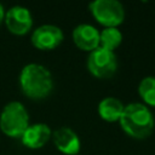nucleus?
Here are the masks:
<instances>
[{"instance_id":"1","label":"nucleus","mask_w":155,"mask_h":155,"mask_svg":"<svg viewBox=\"0 0 155 155\" xmlns=\"http://www.w3.org/2000/svg\"><path fill=\"white\" fill-rule=\"evenodd\" d=\"M19 85L25 96L33 99H41L52 91L53 80L46 67L39 63H29L21 71Z\"/></svg>"},{"instance_id":"2","label":"nucleus","mask_w":155,"mask_h":155,"mask_svg":"<svg viewBox=\"0 0 155 155\" xmlns=\"http://www.w3.org/2000/svg\"><path fill=\"white\" fill-rule=\"evenodd\" d=\"M121 128L133 138H145L154 128V117L148 107L142 103L125 105L119 119Z\"/></svg>"},{"instance_id":"3","label":"nucleus","mask_w":155,"mask_h":155,"mask_svg":"<svg viewBox=\"0 0 155 155\" xmlns=\"http://www.w3.org/2000/svg\"><path fill=\"white\" fill-rule=\"evenodd\" d=\"M29 126V115L21 102L13 101L7 103L0 114V127L8 137H22Z\"/></svg>"},{"instance_id":"4","label":"nucleus","mask_w":155,"mask_h":155,"mask_svg":"<svg viewBox=\"0 0 155 155\" xmlns=\"http://www.w3.org/2000/svg\"><path fill=\"white\" fill-rule=\"evenodd\" d=\"M88 7L93 17L105 27H116L124 22L125 10L117 0H94Z\"/></svg>"},{"instance_id":"5","label":"nucleus","mask_w":155,"mask_h":155,"mask_svg":"<svg viewBox=\"0 0 155 155\" xmlns=\"http://www.w3.org/2000/svg\"><path fill=\"white\" fill-rule=\"evenodd\" d=\"M87 68L92 75L101 79H107L114 75L117 68V59L114 51L97 47L90 52L87 58Z\"/></svg>"},{"instance_id":"6","label":"nucleus","mask_w":155,"mask_h":155,"mask_svg":"<svg viewBox=\"0 0 155 155\" xmlns=\"http://www.w3.org/2000/svg\"><path fill=\"white\" fill-rule=\"evenodd\" d=\"M63 31L53 24L38 27L31 34V44L39 50H53L63 41Z\"/></svg>"},{"instance_id":"7","label":"nucleus","mask_w":155,"mask_h":155,"mask_svg":"<svg viewBox=\"0 0 155 155\" xmlns=\"http://www.w3.org/2000/svg\"><path fill=\"white\" fill-rule=\"evenodd\" d=\"M5 23L7 29L17 35L29 31L33 25V17L30 11L24 6H12L5 13Z\"/></svg>"},{"instance_id":"8","label":"nucleus","mask_w":155,"mask_h":155,"mask_svg":"<svg viewBox=\"0 0 155 155\" xmlns=\"http://www.w3.org/2000/svg\"><path fill=\"white\" fill-rule=\"evenodd\" d=\"M53 143L59 151L67 155H76L80 151L81 144L78 134L67 126H62L53 132Z\"/></svg>"},{"instance_id":"9","label":"nucleus","mask_w":155,"mask_h":155,"mask_svg":"<svg viewBox=\"0 0 155 155\" xmlns=\"http://www.w3.org/2000/svg\"><path fill=\"white\" fill-rule=\"evenodd\" d=\"M75 45L84 51H93L99 46V31L91 24H79L73 30Z\"/></svg>"},{"instance_id":"10","label":"nucleus","mask_w":155,"mask_h":155,"mask_svg":"<svg viewBox=\"0 0 155 155\" xmlns=\"http://www.w3.org/2000/svg\"><path fill=\"white\" fill-rule=\"evenodd\" d=\"M51 137V130L46 124H33L27 127L22 134V143L30 149L44 147Z\"/></svg>"},{"instance_id":"11","label":"nucleus","mask_w":155,"mask_h":155,"mask_svg":"<svg viewBox=\"0 0 155 155\" xmlns=\"http://www.w3.org/2000/svg\"><path fill=\"white\" fill-rule=\"evenodd\" d=\"M125 105L115 97H105L98 104V114L107 121H116L120 119Z\"/></svg>"},{"instance_id":"12","label":"nucleus","mask_w":155,"mask_h":155,"mask_svg":"<svg viewBox=\"0 0 155 155\" xmlns=\"http://www.w3.org/2000/svg\"><path fill=\"white\" fill-rule=\"evenodd\" d=\"M122 41V34L116 27H105L99 31V47L114 51Z\"/></svg>"},{"instance_id":"13","label":"nucleus","mask_w":155,"mask_h":155,"mask_svg":"<svg viewBox=\"0 0 155 155\" xmlns=\"http://www.w3.org/2000/svg\"><path fill=\"white\" fill-rule=\"evenodd\" d=\"M138 93L145 103L155 107V76L144 78L139 82Z\"/></svg>"},{"instance_id":"14","label":"nucleus","mask_w":155,"mask_h":155,"mask_svg":"<svg viewBox=\"0 0 155 155\" xmlns=\"http://www.w3.org/2000/svg\"><path fill=\"white\" fill-rule=\"evenodd\" d=\"M4 18H5V11H4V7H2V5L0 4V23L4 21Z\"/></svg>"}]
</instances>
